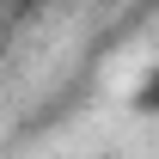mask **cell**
Segmentation results:
<instances>
[{
  "instance_id": "obj_2",
  "label": "cell",
  "mask_w": 159,
  "mask_h": 159,
  "mask_svg": "<svg viewBox=\"0 0 159 159\" xmlns=\"http://www.w3.org/2000/svg\"><path fill=\"white\" fill-rule=\"evenodd\" d=\"M0 61H6V31H0Z\"/></svg>"
},
{
  "instance_id": "obj_1",
  "label": "cell",
  "mask_w": 159,
  "mask_h": 159,
  "mask_svg": "<svg viewBox=\"0 0 159 159\" xmlns=\"http://www.w3.org/2000/svg\"><path fill=\"white\" fill-rule=\"evenodd\" d=\"M141 110H153V116H159V67H153V74H147V86H141Z\"/></svg>"
}]
</instances>
